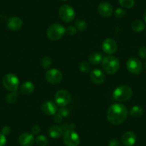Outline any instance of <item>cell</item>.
<instances>
[{
  "label": "cell",
  "instance_id": "obj_1",
  "mask_svg": "<svg viewBox=\"0 0 146 146\" xmlns=\"http://www.w3.org/2000/svg\"><path fill=\"white\" fill-rule=\"evenodd\" d=\"M128 115V110L125 105L115 103L110 105L107 111V119L110 123L117 125L125 122Z\"/></svg>",
  "mask_w": 146,
  "mask_h": 146
},
{
  "label": "cell",
  "instance_id": "obj_2",
  "mask_svg": "<svg viewBox=\"0 0 146 146\" xmlns=\"http://www.w3.org/2000/svg\"><path fill=\"white\" fill-rule=\"evenodd\" d=\"M102 69L108 75L115 74L120 69V61L113 55L106 56L102 62Z\"/></svg>",
  "mask_w": 146,
  "mask_h": 146
},
{
  "label": "cell",
  "instance_id": "obj_3",
  "mask_svg": "<svg viewBox=\"0 0 146 146\" xmlns=\"http://www.w3.org/2000/svg\"><path fill=\"white\" fill-rule=\"evenodd\" d=\"M133 95V90L127 85H121L115 89L113 97L117 102H125L130 100Z\"/></svg>",
  "mask_w": 146,
  "mask_h": 146
},
{
  "label": "cell",
  "instance_id": "obj_4",
  "mask_svg": "<svg viewBox=\"0 0 146 146\" xmlns=\"http://www.w3.org/2000/svg\"><path fill=\"white\" fill-rule=\"evenodd\" d=\"M65 34V28L60 24L56 23L50 25L47 30V36L50 40H59Z\"/></svg>",
  "mask_w": 146,
  "mask_h": 146
},
{
  "label": "cell",
  "instance_id": "obj_5",
  "mask_svg": "<svg viewBox=\"0 0 146 146\" xmlns=\"http://www.w3.org/2000/svg\"><path fill=\"white\" fill-rule=\"evenodd\" d=\"M3 85L7 90L10 92L17 90L19 85V78L17 75L12 73H8L5 75L2 80Z\"/></svg>",
  "mask_w": 146,
  "mask_h": 146
},
{
  "label": "cell",
  "instance_id": "obj_6",
  "mask_svg": "<svg viewBox=\"0 0 146 146\" xmlns=\"http://www.w3.org/2000/svg\"><path fill=\"white\" fill-rule=\"evenodd\" d=\"M63 141L66 146H78L80 139L79 135L75 130H70L64 132Z\"/></svg>",
  "mask_w": 146,
  "mask_h": 146
},
{
  "label": "cell",
  "instance_id": "obj_7",
  "mask_svg": "<svg viewBox=\"0 0 146 146\" xmlns=\"http://www.w3.org/2000/svg\"><path fill=\"white\" fill-rule=\"evenodd\" d=\"M59 16L64 22H71L75 17V10L70 5H64L59 9Z\"/></svg>",
  "mask_w": 146,
  "mask_h": 146
},
{
  "label": "cell",
  "instance_id": "obj_8",
  "mask_svg": "<svg viewBox=\"0 0 146 146\" xmlns=\"http://www.w3.org/2000/svg\"><path fill=\"white\" fill-rule=\"evenodd\" d=\"M126 67L130 72L134 75H139L143 70V64L139 59L131 57L126 62Z\"/></svg>",
  "mask_w": 146,
  "mask_h": 146
},
{
  "label": "cell",
  "instance_id": "obj_9",
  "mask_svg": "<svg viewBox=\"0 0 146 146\" xmlns=\"http://www.w3.org/2000/svg\"><path fill=\"white\" fill-rule=\"evenodd\" d=\"M71 100V95L70 92L65 90H60L54 95V101L60 107H64L70 103Z\"/></svg>",
  "mask_w": 146,
  "mask_h": 146
},
{
  "label": "cell",
  "instance_id": "obj_10",
  "mask_svg": "<svg viewBox=\"0 0 146 146\" xmlns=\"http://www.w3.org/2000/svg\"><path fill=\"white\" fill-rule=\"evenodd\" d=\"M45 79L49 83L52 85H56L60 83L62 79V75L61 72L57 69H50L46 72Z\"/></svg>",
  "mask_w": 146,
  "mask_h": 146
},
{
  "label": "cell",
  "instance_id": "obj_11",
  "mask_svg": "<svg viewBox=\"0 0 146 146\" xmlns=\"http://www.w3.org/2000/svg\"><path fill=\"white\" fill-rule=\"evenodd\" d=\"M102 49L106 54L111 55L114 54L117 50V44L116 42L112 38H107L102 44Z\"/></svg>",
  "mask_w": 146,
  "mask_h": 146
},
{
  "label": "cell",
  "instance_id": "obj_12",
  "mask_svg": "<svg viewBox=\"0 0 146 146\" xmlns=\"http://www.w3.org/2000/svg\"><path fill=\"white\" fill-rule=\"evenodd\" d=\"M90 80L97 85H100L103 83L105 80V73L100 69H94L90 73Z\"/></svg>",
  "mask_w": 146,
  "mask_h": 146
},
{
  "label": "cell",
  "instance_id": "obj_13",
  "mask_svg": "<svg viewBox=\"0 0 146 146\" xmlns=\"http://www.w3.org/2000/svg\"><path fill=\"white\" fill-rule=\"evenodd\" d=\"M41 110L47 115H54L57 111V107L52 101L47 100L42 104Z\"/></svg>",
  "mask_w": 146,
  "mask_h": 146
},
{
  "label": "cell",
  "instance_id": "obj_14",
  "mask_svg": "<svg viewBox=\"0 0 146 146\" xmlns=\"http://www.w3.org/2000/svg\"><path fill=\"white\" fill-rule=\"evenodd\" d=\"M98 12L103 17H109L113 13V7L109 2H102L98 6Z\"/></svg>",
  "mask_w": 146,
  "mask_h": 146
},
{
  "label": "cell",
  "instance_id": "obj_15",
  "mask_svg": "<svg viewBox=\"0 0 146 146\" xmlns=\"http://www.w3.org/2000/svg\"><path fill=\"white\" fill-rule=\"evenodd\" d=\"M35 140L32 133H23L19 137V143L21 146H32Z\"/></svg>",
  "mask_w": 146,
  "mask_h": 146
},
{
  "label": "cell",
  "instance_id": "obj_16",
  "mask_svg": "<svg viewBox=\"0 0 146 146\" xmlns=\"http://www.w3.org/2000/svg\"><path fill=\"white\" fill-rule=\"evenodd\" d=\"M137 137L135 134L131 131L125 133L122 136V143L125 146H133L136 143Z\"/></svg>",
  "mask_w": 146,
  "mask_h": 146
},
{
  "label": "cell",
  "instance_id": "obj_17",
  "mask_svg": "<svg viewBox=\"0 0 146 146\" xmlns=\"http://www.w3.org/2000/svg\"><path fill=\"white\" fill-rule=\"evenodd\" d=\"M23 22L22 20L18 17H13L8 19L7 26L8 29L12 31H17L22 28Z\"/></svg>",
  "mask_w": 146,
  "mask_h": 146
},
{
  "label": "cell",
  "instance_id": "obj_18",
  "mask_svg": "<svg viewBox=\"0 0 146 146\" xmlns=\"http://www.w3.org/2000/svg\"><path fill=\"white\" fill-rule=\"evenodd\" d=\"M34 90H35V85L29 81L23 82L20 87V92L24 95H30L34 92Z\"/></svg>",
  "mask_w": 146,
  "mask_h": 146
},
{
  "label": "cell",
  "instance_id": "obj_19",
  "mask_svg": "<svg viewBox=\"0 0 146 146\" xmlns=\"http://www.w3.org/2000/svg\"><path fill=\"white\" fill-rule=\"evenodd\" d=\"M49 135L50 137L53 139H57L60 138L62 135H63L64 132H63L62 127H60L58 125H54L52 126L50 129H49Z\"/></svg>",
  "mask_w": 146,
  "mask_h": 146
},
{
  "label": "cell",
  "instance_id": "obj_20",
  "mask_svg": "<svg viewBox=\"0 0 146 146\" xmlns=\"http://www.w3.org/2000/svg\"><path fill=\"white\" fill-rule=\"evenodd\" d=\"M102 54L99 52H92L88 57V61L92 64H98L102 62Z\"/></svg>",
  "mask_w": 146,
  "mask_h": 146
},
{
  "label": "cell",
  "instance_id": "obj_21",
  "mask_svg": "<svg viewBox=\"0 0 146 146\" xmlns=\"http://www.w3.org/2000/svg\"><path fill=\"white\" fill-rule=\"evenodd\" d=\"M131 27L134 32L139 33V32H141L144 30L145 25L144 22L143 21L140 20V19H137V20H135L132 23Z\"/></svg>",
  "mask_w": 146,
  "mask_h": 146
},
{
  "label": "cell",
  "instance_id": "obj_22",
  "mask_svg": "<svg viewBox=\"0 0 146 146\" xmlns=\"http://www.w3.org/2000/svg\"><path fill=\"white\" fill-rule=\"evenodd\" d=\"M143 110L139 105H135L130 109V114L133 117H139L143 115Z\"/></svg>",
  "mask_w": 146,
  "mask_h": 146
},
{
  "label": "cell",
  "instance_id": "obj_23",
  "mask_svg": "<svg viewBox=\"0 0 146 146\" xmlns=\"http://www.w3.org/2000/svg\"><path fill=\"white\" fill-rule=\"evenodd\" d=\"M35 143L37 146H47L48 144V139L43 135H40L35 139Z\"/></svg>",
  "mask_w": 146,
  "mask_h": 146
},
{
  "label": "cell",
  "instance_id": "obj_24",
  "mask_svg": "<svg viewBox=\"0 0 146 146\" xmlns=\"http://www.w3.org/2000/svg\"><path fill=\"white\" fill-rule=\"evenodd\" d=\"M6 101L9 104H13L17 102L18 99V92L17 91H14L11 92L6 96Z\"/></svg>",
  "mask_w": 146,
  "mask_h": 146
},
{
  "label": "cell",
  "instance_id": "obj_25",
  "mask_svg": "<svg viewBox=\"0 0 146 146\" xmlns=\"http://www.w3.org/2000/svg\"><path fill=\"white\" fill-rule=\"evenodd\" d=\"M75 27L78 30L80 31V32H83L85 29H87V27H88V25H87L86 22L83 19H77L76 22H75Z\"/></svg>",
  "mask_w": 146,
  "mask_h": 146
},
{
  "label": "cell",
  "instance_id": "obj_26",
  "mask_svg": "<svg viewBox=\"0 0 146 146\" xmlns=\"http://www.w3.org/2000/svg\"><path fill=\"white\" fill-rule=\"evenodd\" d=\"M120 6L125 9H131L135 5L134 0H118Z\"/></svg>",
  "mask_w": 146,
  "mask_h": 146
},
{
  "label": "cell",
  "instance_id": "obj_27",
  "mask_svg": "<svg viewBox=\"0 0 146 146\" xmlns=\"http://www.w3.org/2000/svg\"><path fill=\"white\" fill-rule=\"evenodd\" d=\"M52 64V59L48 56H45L41 60V65L44 69L50 67Z\"/></svg>",
  "mask_w": 146,
  "mask_h": 146
},
{
  "label": "cell",
  "instance_id": "obj_28",
  "mask_svg": "<svg viewBox=\"0 0 146 146\" xmlns=\"http://www.w3.org/2000/svg\"><path fill=\"white\" fill-rule=\"evenodd\" d=\"M79 69L82 72H88L90 70V66L86 62H81L79 64Z\"/></svg>",
  "mask_w": 146,
  "mask_h": 146
},
{
  "label": "cell",
  "instance_id": "obj_29",
  "mask_svg": "<svg viewBox=\"0 0 146 146\" xmlns=\"http://www.w3.org/2000/svg\"><path fill=\"white\" fill-rule=\"evenodd\" d=\"M78 32V29H76L75 27L73 26H69L67 27V29H65V33H67V35H70V36H73V35H75Z\"/></svg>",
  "mask_w": 146,
  "mask_h": 146
},
{
  "label": "cell",
  "instance_id": "obj_30",
  "mask_svg": "<svg viewBox=\"0 0 146 146\" xmlns=\"http://www.w3.org/2000/svg\"><path fill=\"white\" fill-rule=\"evenodd\" d=\"M76 126L75 124L73 123H64V124L62 125V128L63 132H65L67 130H75Z\"/></svg>",
  "mask_w": 146,
  "mask_h": 146
},
{
  "label": "cell",
  "instance_id": "obj_31",
  "mask_svg": "<svg viewBox=\"0 0 146 146\" xmlns=\"http://www.w3.org/2000/svg\"><path fill=\"white\" fill-rule=\"evenodd\" d=\"M58 113L62 116V117H66L67 116L70 115V111L67 108L65 107H61L60 109L58 110Z\"/></svg>",
  "mask_w": 146,
  "mask_h": 146
},
{
  "label": "cell",
  "instance_id": "obj_32",
  "mask_svg": "<svg viewBox=\"0 0 146 146\" xmlns=\"http://www.w3.org/2000/svg\"><path fill=\"white\" fill-rule=\"evenodd\" d=\"M125 10L124 9H123V8H117L115 10V15L116 17L119 18V19L123 18L125 15Z\"/></svg>",
  "mask_w": 146,
  "mask_h": 146
},
{
  "label": "cell",
  "instance_id": "obj_33",
  "mask_svg": "<svg viewBox=\"0 0 146 146\" xmlns=\"http://www.w3.org/2000/svg\"><path fill=\"white\" fill-rule=\"evenodd\" d=\"M31 132H32L31 133H32L33 135H39L40 133V132H41V127H40V126L37 125H34L33 127H32V129H31Z\"/></svg>",
  "mask_w": 146,
  "mask_h": 146
},
{
  "label": "cell",
  "instance_id": "obj_34",
  "mask_svg": "<svg viewBox=\"0 0 146 146\" xmlns=\"http://www.w3.org/2000/svg\"><path fill=\"white\" fill-rule=\"evenodd\" d=\"M138 54L141 58L146 59V47H142L139 49Z\"/></svg>",
  "mask_w": 146,
  "mask_h": 146
},
{
  "label": "cell",
  "instance_id": "obj_35",
  "mask_svg": "<svg viewBox=\"0 0 146 146\" xmlns=\"http://www.w3.org/2000/svg\"><path fill=\"white\" fill-rule=\"evenodd\" d=\"M53 120H54V123H60L62 120V116L60 114H59L58 113H55L54 115V117H53Z\"/></svg>",
  "mask_w": 146,
  "mask_h": 146
},
{
  "label": "cell",
  "instance_id": "obj_36",
  "mask_svg": "<svg viewBox=\"0 0 146 146\" xmlns=\"http://www.w3.org/2000/svg\"><path fill=\"white\" fill-rule=\"evenodd\" d=\"M109 146H120V143L117 139H112L109 142Z\"/></svg>",
  "mask_w": 146,
  "mask_h": 146
},
{
  "label": "cell",
  "instance_id": "obj_37",
  "mask_svg": "<svg viewBox=\"0 0 146 146\" xmlns=\"http://www.w3.org/2000/svg\"><path fill=\"white\" fill-rule=\"evenodd\" d=\"M7 143L6 136L2 133H0V146H5Z\"/></svg>",
  "mask_w": 146,
  "mask_h": 146
},
{
  "label": "cell",
  "instance_id": "obj_38",
  "mask_svg": "<svg viewBox=\"0 0 146 146\" xmlns=\"http://www.w3.org/2000/svg\"><path fill=\"white\" fill-rule=\"evenodd\" d=\"M10 131H11V129L9 126H5V127H2V133L3 135H9V133H10Z\"/></svg>",
  "mask_w": 146,
  "mask_h": 146
},
{
  "label": "cell",
  "instance_id": "obj_39",
  "mask_svg": "<svg viewBox=\"0 0 146 146\" xmlns=\"http://www.w3.org/2000/svg\"><path fill=\"white\" fill-rule=\"evenodd\" d=\"M144 20H145V22H146V11L145 12V13H144Z\"/></svg>",
  "mask_w": 146,
  "mask_h": 146
},
{
  "label": "cell",
  "instance_id": "obj_40",
  "mask_svg": "<svg viewBox=\"0 0 146 146\" xmlns=\"http://www.w3.org/2000/svg\"><path fill=\"white\" fill-rule=\"evenodd\" d=\"M145 69H146V61H145Z\"/></svg>",
  "mask_w": 146,
  "mask_h": 146
},
{
  "label": "cell",
  "instance_id": "obj_41",
  "mask_svg": "<svg viewBox=\"0 0 146 146\" xmlns=\"http://www.w3.org/2000/svg\"><path fill=\"white\" fill-rule=\"evenodd\" d=\"M61 1H67V0H61Z\"/></svg>",
  "mask_w": 146,
  "mask_h": 146
}]
</instances>
